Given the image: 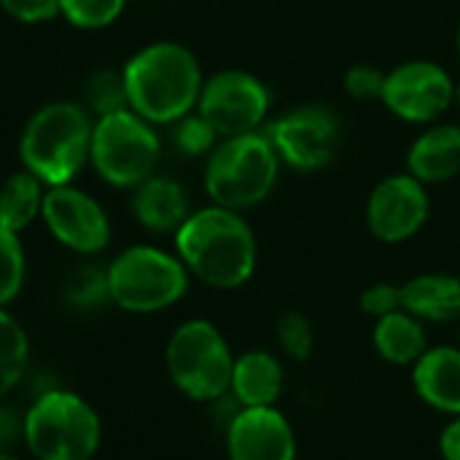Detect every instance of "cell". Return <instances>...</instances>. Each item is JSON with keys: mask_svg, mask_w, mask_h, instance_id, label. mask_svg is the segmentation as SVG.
<instances>
[{"mask_svg": "<svg viewBox=\"0 0 460 460\" xmlns=\"http://www.w3.org/2000/svg\"><path fill=\"white\" fill-rule=\"evenodd\" d=\"M172 240L189 275L210 288L234 291L256 272L259 240L253 226L237 210L213 202L191 210Z\"/></svg>", "mask_w": 460, "mask_h": 460, "instance_id": "obj_1", "label": "cell"}, {"mask_svg": "<svg viewBox=\"0 0 460 460\" xmlns=\"http://www.w3.org/2000/svg\"><path fill=\"white\" fill-rule=\"evenodd\" d=\"M127 105L151 121L175 124L197 111L205 84L197 54L178 40H156L137 49L121 67Z\"/></svg>", "mask_w": 460, "mask_h": 460, "instance_id": "obj_2", "label": "cell"}, {"mask_svg": "<svg viewBox=\"0 0 460 460\" xmlns=\"http://www.w3.org/2000/svg\"><path fill=\"white\" fill-rule=\"evenodd\" d=\"M92 127L89 111L78 102L57 100L38 108L19 137L22 170L32 172L46 189L73 183L89 162Z\"/></svg>", "mask_w": 460, "mask_h": 460, "instance_id": "obj_3", "label": "cell"}, {"mask_svg": "<svg viewBox=\"0 0 460 460\" xmlns=\"http://www.w3.org/2000/svg\"><path fill=\"white\" fill-rule=\"evenodd\" d=\"M280 156L267 132H245L218 140L205 156L202 186L213 205L245 213L270 199L280 178Z\"/></svg>", "mask_w": 460, "mask_h": 460, "instance_id": "obj_4", "label": "cell"}, {"mask_svg": "<svg viewBox=\"0 0 460 460\" xmlns=\"http://www.w3.org/2000/svg\"><path fill=\"white\" fill-rule=\"evenodd\" d=\"M22 442L35 460H92L102 445V420L84 396L49 388L27 407Z\"/></svg>", "mask_w": 460, "mask_h": 460, "instance_id": "obj_5", "label": "cell"}, {"mask_svg": "<svg viewBox=\"0 0 460 460\" xmlns=\"http://www.w3.org/2000/svg\"><path fill=\"white\" fill-rule=\"evenodd\" d=\"M105 270L111 305L132 315H151L178 305L191 283L178 253L156 245H129Z\"/></svg>", "mask_w": 460, "mask_h": 460, "instance_id": "obj_6", "label": "cell"}, {"mask_svg": "<svg viewBox=\"0 0 460 460\" xmlns=\"http://www.w3.org/2000/svg\"><path fill=\"white\" fill-rule=\"evenodd\" d=\"M164 364L172 385L191 402L213 404L229 394L234 353L224 332L205 321H183L167 340Z\"/></svg>", "mask_w": 460, "mask_h": 460, "instance_id": "obj_7", "label": "cell"}, {"mask_svg": "<svg viewBox=\"0 0 460 460\" xmlns=\"http://www.w3.org/2000/svg\"><path fill=\"white\" fill-rule=\"evenodd\" d=\"M159 156L162 140L156 127L132 108L94 119L89 162L105 183L116 189H135L154 175Z\"/></svg>", "mask_w": 460, "mask_h": 460, "instance_id": "obj_8", "label": "cell"}, {"mask_svg": "<svg viewBox=\"0 0 460 460\" xmlns=\"http://www.w3.org/2000/svg\"><path fill=\"white\" fill-rule=\"evenodd\" d=\"M272 94L267 84L251 70L226 67L205 78L197 113L218 132V137H234L259 132L270 121Z\"/></svg>", "mask_w": 460, "mask_h": 460, "instance_id": "obj_9", "label": "cell"}, {"mask_svg": "<svg viewBox=\"0 0 460 460\" xmlns=\"http://www.w3.org/2000/svg\"><path fill=\"white\" fill-rule=\"evenodd\" d=\"M283 164L296 172H318L329 167L340 151L342 127L326 105H296L264 127Z\"/></svg>", "mask_w": 460, "mask_h": 460, "instance_id": "obj_10", "label": "cell"}, {"mask_svg": "<svg viewBox=\"0 0 460 460\" xmlns=\"http://www.w3.org/2000/svg\"><path fill=\"white\" fill-rule=\"evenodd\" d=\"M380 102L407 124H437L456 105V78L431 59H407L385 73Z\"/></svg>", "mask_w": 460, "mask_h": 460, "instance_id": "obj_11", "label": "cell"}, {"mask_svg": "<svg viewBox=\"0 0 460 460\" xmlns=\"http://www.w3.org/2000/svg\"><path fill=\"white\" fill-rule=\"evenodd\" d=\"M429 186L412 178L407 170L377 181L364 205V221L369 234L385 245H402L418 237L429 224Z\"/></svg>", "mask_w": 460, "mask_h": 460, "instance_id": "obj_12", "label": "cell"}, {"mask_svg": "<svg viewBox=\"0 0 460 460\" xmlns=\"http://www.w3.org/2000/svg\"><path fill=\"white\" fill-rule=\"evenodd\" d=\"M40 218L49 234L73 253L94 256L111 243L108 210L92 194L70 183L46 189Z\"/></svg>", "mask_w": 460, "mask_h": 460, "instance_id": "obj_13", "label": "cell"}, {"mask_svg": "<svg viewBox=\"0 0 460 460\" xmlns=\"http://www.w3.org/2000/svg\"><path fill=\"white\" fill-rule=\"evenodd\" d=\"M229 460H296V434L278 407H240L224 426Z\"/></svg>", "mask_w": 460, "mask_h": 460, "instance_id": "obj_14", "label": "cell"}, {"mask_svg": "<svg viewBox=\"0 0 460 460\" xmlns=\"http://www.w3.org/2000/svg\"><path fill=\"white\" fill-rule=\"evenodd\" d=\"M404 170L426 186L447 183L460 175V124H429L407 148Z\"/></svg>", "mask_w": 460, "mask_h": 460, "instance_id": "obj_15", "label": "cell"}, {"mask_svg": "<svg viewBox=\"0 0 460 460\" xmlns=\"http://www.w3.org/2000/svg\"><path fill=\"white\" fill-rule=\"evenodd\" d=\"M135 221L154 234H175L191 213L186 189L167 175H151L132 189L129 199Z\"/></svg>", "mask_w": 460, "mask_h": 460, "instance_id": "obj_16", "label": "cell"}, {"mask_svg": "<svg viewBox=\"0 0 460 460\" xmlns=\"http://www.w3.org/2000/svg\"><path fill=\"white\" fill-rule=\"evenodd\" d=\"M286 391L283 361L261 348L234 356L229 396L237 407H278Z\"/></svg>", "mask_w": 460, "mask_h": 460, "instance_id": "obj_17", "label": "cell"}, {"mask_svg": "<svg viewBox=\"0 0 460 460\" xmlns=\"http://www.w3.org/2000/svg\"><path fill=\"white\" fill-rule=\"evenodd\" d=\"M415 394L442 415H460V348H429L412 367Z\"/></svg>", "mask_w": 460, "mask_h": 460, "instance_id": "obj_18", "label": "cell"}, {"mask_svg": "<svg viewBox=\"0 0 460 460\" xmlns=\"http://www.w3.org/2000/svg\"><path fill=\"white\" fill-rule=\"evenodd\" d=\"M402 307L423 323H460V278L423 272L402 283Z\"/></svg>", "mask_w": 460, "mask_h": 460, "instance_id": "obj_19", "label": "cell"}, {"mask_svg": "<svg viewBox=\"0 0 460 460\" xmlns=\"http://www.w3.org/2000/svg\"><path fill=\"white\" fill-rule=\"evenodd\" d=\"M372 345L385 364L412 369L418 364V358L429 350L426 323L402 307V310L375 321Z\"/></svg>", "mask_w": 460, "mask_h": 460, "instance_id": "obj_20", "label": "cell"}, {"mask_svg": "<svg viewBox=\"0 0 460 460\" xmlns=\"http://www.w3.org/2000/svg\"><path fill=\"white\" fill-rule=\"evenodd\" d=\"M46 186L27 170L8 175L0 183V226L8 232H24L43 210Z\"/></svg>", "mask_w": 460, "mask_h": 460, "instance_id": "obj_21", "label": "cell"}, {"mask_svg": "<svg viewBox=\"0 0 460 460\" xmlns=\"http://www.w3.org/2000/svg\"><path fill=\"white\" fill-rule=\"evenodd\" d=\"M30 364V337L24 326L0 307V399L8 396L27 375Z\"/></svg>", "mask_w": 460, "mask_h": 460, "instance_id": "obj_22", "label": "cell"}, {"mask_svg": "<svg viewBox=\"0 0 460 460\" xmlns=\"http://www.w3.org/2000/svg\"><path fill=\"white\" fill-rule=\"evenodd\" d=\"M275 340L286 358L305 364L315 353V329L299 310H286L275 323Z\"/></svg>", "mask_w": 460, "mask_h": 460, "instance_id": "obj_23", "label": "cell"}, {"mask_svg": "<svg viewBox=\"0 0 460 460\" xmlns=\"http://www.w3.org/2000/svg\"><path fill=\"white\" fill-rule=\"evenodd\" d=\"M27 256L16 232L0 226V307H8L24 288Z\"/></svg>", "mask_w": 460, "mask_h": 460, "instance_id": "obj_24", "label": "cell"}, {"mask_svg": "<svg viewBox=\"0 0 460 460\" xmlns=\"http://www.w3.org/2000/svg\"><path fill=\"white\" fill-rule=\"evenodd\" d=\"M65 299L73 307L81 310H94L105 302H111L108 294V270L97 267V264H81L70 272L67 283H65Z\"/></svg>", "mask_w": 460, "mask_h": 460, "instance_id": "obj_25", "label": "cell"}, {"mask_svg": "<svg viewBox=\"0 0 460 460\" xmlns=\"http://www.w3.org/2000/svg\"><path fill=\"white\" fill-rule=\"evenodd\" d=\"M127 0H59V13L78 30H102L111 27Z\"/></svg>", "mask_w": 460, "mask_h": 460, "instance_id": "obj_26", "label": "cell"}, {"mask_svg": "<svg viewBox=\"0 0 460 460\" xmlns=\"http://www.w3.org/2000/svg\"><path fill=\"white\" fill-rule=\"evenodd\" d=\"M86 105L92 113L97 116H105V113H113V111H121V108H129L127 105V89H124V75L121 70H100L89 78L86 84Z\"/></svg>", "mask_w": 460, "mask_h": 460, "instance_id": "obj_27", "label": "cell"}, {"mask_svg": "<svg viewBox=\"0 0 460 460\" xmlns=\"http://www.w3.org/2000/svg\"><path fill=\"white\" fill-rule=\"evenodd\" d=\"M172 127H175L172 140H175L178 151H183L186 156H208L221 140L218 132L208 124V119H202L197 111H191Z\"/></svg>", "mask_w": 460, "mask_h": 460, "instance_id": "obj_28", "label": "cell"}, {"mask_svg": "<svg viewBox=\"0 0 460 460\" xmlns=\"http://www.w3.org/2000/svg\"><path fill=\"white\" fill-rule=\"evenodd\" d=\"M358 307L367 318L377 321L385 318L396 310H402V286L388 283V280H377L372 286H367L358 296Z\"/></svg>", "mask_w": 460, "mask_h": 460, "instance_id": "obj_29", "label": "cell"}, {"mask_svg": "<svg viewBox=\"0 0 460 460\" xmlns=\"http://www.w3.org/2000/svg\"><path fill=\"white\" fill-rule=\"evenodd\" d=\"M383 84H385V73L375 65H353L345 70V78H342L345 94L353 100H361V102L380 100Z\"/></svg>", "mask_w": 460, "mask_h": 460, "instance_id": "obj_30", "label": "cell"}, {"mask_svg": "<svg viewBox=\"0 0 460 460\" xmlns=\"http://www.w3.org/2000/svg\"><path fill=\"white\" fill-rule=\"evenodd\" d=\"M0 8L16 22L38 24L59 13V0H0Z\"/></svg>", "mask_w": 460, "mask_h": 460, "instance_id": "obj_31", "label": "cell"}, {"mask_svg": "<svg viewBox=\"0 0 460 460\" xmlns=\"http://www.w3.org/2000/svg\"><path fill=\"white\" fill-rule=\"evenodd\" d=\"M22 423L24 415L0 404V450H13V445L22 442Z\"/></svg>", "mask_w": 460, "mask_h": 460, "instance_id": "obj_32", "label": "cell"}, {"mask_svg": "<svg viewBox=\"0 0 460 460\" xmlns=\"http://www.w3.org/2000/svg\"><path fill=\"white\" fill-rule=\"evenodd\" d=\"M439 456L445 460H460V415H453L439 431Z\"/></svg>", "mask_w": 460, "mask_h": 460, "instance_id": "obj_33", "label": "cell"}, {"mask_svg": "<svg viewBox=\"0 0 460 460\" xmlns=\"http://www.w3.org/2000/svg\"><path fill=\"white\" fill-rule=\"evenodd\" d=\"M0 460H22L13 456V450H0Z\"/></svg>", "mask_w": 460, "mask_h": 460, "instance_id": "obj_34", "label": "cell"}, {"mask_svg": "<svg viewBox=\"0 0 460 460\" xmlns=\"http://www.w3.org/2000/svg\"><path fill=\"white\" fill-rule=\"evenodd\" d=\"M456 108L460 111V81H456Z\"/></svg>", "mask_w": 460, "mask_h": 460, "instance_id": "obj_35", "label": "cell"}, {"mask_svg": "<svg viewBox=\"0 0 460 460\" xmlns=\"http://www.w3.org/2000/svg\"><path fill=\"white\" fill-rule=\"evenodd\" d=\"M456 49H458V57H460V22H458V35H456Z\"/></svg>", "mask_w": 460, "mask_h": 460, "instance_id": "obj_36", "label": "cell"}, {"mask_svg": "<svg viewBox=\"0 0 460 460\" xmlns=\"http://www.w3.org/2000/svg\"><path fill=\"white\" fill-rule=\"evenodd\" d=\"M458 337H460V334H458ZM458 348H460V342H458Z\"/></svg>", "mask_w": 460, "mask_h": 460, "instance_id": "obj_37", "label": "cell"}]
</instances>
